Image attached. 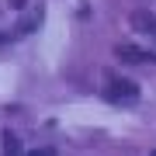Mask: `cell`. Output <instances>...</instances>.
Masks as SVG:
<instances>
[{
  "label": "cell",
  "mask_w": 156,
  "mask_h": 156,
  "mask_svg": "<svg viewBox=\"0 0 156 156\" xmlns=\"http://www.w3.org/2000/svg\"><path fill=\"white\" fill-rule=\"evenodd\" d=\"M115 56H118V59H125V62H156V56H153V52L135 49V45H128V42L115 45Z\"/></svg>",
  "instance_id": "7a4b0ae2"
},
{
  "label": "cell",
  "mask_w": 156,
  "mask_h": 156,
  "mask_svg": "<svg viewBox=\"0 0 156 156\" xmlns=\"http://www.w3.org/2000/svg\"><path fill=\"white\" fill-rule=\"evenodd\" d=\"M153 156H156V153H153Z\"/></svg>",
  "instance_id": "8992f818"
},
{
  "label": "cell",
  "mask_w": 156,
  "mask_h": 156,
  "mask_svg": "<svg viewBox=\"0 0 156 156\" xmlns=\"http://www.w3.org/2000/svg\"><path fill=\"white\" fill-rule=\"evenodd\" d=\"M0 156H21V139H17L14 132L0 135Z\"/></svg>",
  "instance_id": "277c9868"
},
{
  "label": "cell",
  "mask_w": 156,
  "mask_h": 156,
  "mask_svg": "<svg viewBox=\"0 0 156 156\" xmlns=\"http://www.w3.org/2000/svg\"><path fill=\"white\" fill-rule=\"evenodd\" d=\"M101 94L111 101V104H135V101H139V83L118 76V73H104V87H101Z\"/></svg>",
  "instance_id": "6da1fadb"
},
{
  "label": "cell",
  "mask_w": 156,
  "mask_h": 156,
  "mask_svg": "<svg viewBox=\"0 0 156 156\" xmlns=\"http://www.w3.org/2000/svg\"><path fill=\"white\" fill-rule=\"evenodd\" d=\"M28 156H56V149H35V153H28Z\"/></svg>",
  "instance_id": "5b68a950"
},
{
  "label": "cell",
  "mask_w": 156,
  "mask_h": 156,
  "mask_svg": "<svg viewBox=\"0 0 156 156\" xmlns=\"http://www.w3.org/2000/svg\"><path fill=\"white\" fill-rule=\"evenodd\" d=\"M132 28L142 31V35H149V38H156V17L149 11H135L132 14Z\"/></svg>",
  "instance_id": "3957f363"
}]
</instances>
